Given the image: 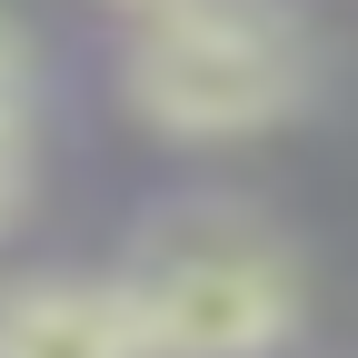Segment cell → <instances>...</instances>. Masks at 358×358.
<instances>
[{"mask_svg":"<svg viewBox=\"0 0 358 358\" xmlns=\"http://www.w3.org/2000/svg\"><path fill=\"white\" fill-rule=\"evenodd\" d=\"M0 358H140V338H129L110 279H10Z\"/></svg>","mask_w":358,"mask_h":358,"instance_id":"3","label":"cell"},{"mask_svg":"<svg viewBox=\"0 0 358 358\" xmlns=\"http://www.w3.org/2000/svg\"><path fill=\"white\" fill-rule=\"evenodd\" d=\"M100 10H120V20H159V10H179V0H100Z\"/></svg>","mask_w":358,"mask_h":358,"instance_id":"6","label":"cell"},{"mask_svg":"<svg viewBox=\"0 0 358 358\" xmlns=\"http://www.w3.org/2000/svg\"><path fill=\"white\" fill-rule=\"evenodd\" d=\"M20 100H30V60H20V30L0 20V120H20Z\"/></svg>","mask_w":358,"mask_h":358,"instance_id":"5","label":"cell"},{"mask_svg":"<svg viewBox=\"0 0 358 358\" xmlns=\"http://www.w3.org/2000/svg\"><path fill=\"white\" fill-rule=\"evenodd\" d=\"M110 299L140 358H268L308 319V268L259 209L179 199L129 239V259L110 268Z\"/></svg>","mask_w":358,"mask_h":358,"instance_id":"1","label":"cell"},{"mask_svg":"<svg viewBox=\"0 0 358 358\" xmlns=\"http://www.w3.org/2000/svg\"><path fill=\"white\" fill-rule=\"evenodd\" d=\"M20 199H30V140H20V120H0V229L20 219Z\"/></svg>","mask_w":358,"mask_h":358,"instance_id":"4","label":"cell"},{"mask_svg":"<svg viewBox=\"0 0 358 358\" xmlns=\"http://www.w3.org/2000/svg\"><path fill=\"white\" fill-rule=\"evenodd\" d=\"M120 90L159 140H249L308 110L319 40L289 0H179L159 20H129Z\"/></svg>","mask_w":358,"mask_h":358,"instance_id":"2","label":"cell"}]
</instances>
